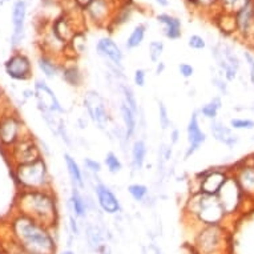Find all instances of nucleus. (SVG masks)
Masks as SVG:
<instances>
[{"label": "nucleus", "mask_w": 254, "mask_h": 254, "mask_svg": "<svg viewBox=\"0 0 254 254\" xmlns=\"http://www.w3.org/2000/svg\"><path fill=\"white\" fill-rule=\"evenodd\" d=\"M9 240L18 244L28 254H56L57 241L55 229L45 226L28 216L12 212L7 222Z\"/></svg>", "instance_id": "1"}, {"label": "nucleus", "mask_w": 254, "mask_h": 254, "mask_svg": "<svg viewBox=\"0 0 254 254\" xmlns=\"http://www.w3.org/2000/svg\"><path fill=\"white\" fill-rule=\"evenodd\" d=\"M13 211L28 216L55 230L60 222L59 200L53 189L18 190L13 200Z\"/></svg>", "instance_id": "2"}, {"label": "nucleus", "mask_w": 254, "mask_h": 254, "mask_svg": "<svg viewBox=\"0 0 254 254\" xmlns=\"http://www.w3.org/2000/svg\"><path fill=\"white\" fill-rule=\"evenodd\" d=\"M184 216L200 226L222 225L228 216L225 215L217 196H211L202 192H190L184 205Z\"/></svg>", "instance_id": "3"}, {"label": "nucleus", "mask_w": 254, "mask_h": 254, "mask_svg": "<svg viewBox=\"0 0 254 254\" xmlns=\"http://www.w3.org/2000/svg\"><path fill=\"white\" fill-rule=\"evenodd\" d=\"M11 176L18 190H43L52 188V177L45 158L11 167Z\"/></svg>", "instance_id": "4"}, {"label": "nucleus", "mask_w": 254, "mask_h": 254, "mask_svg": "<svg viewBox=\"0 0 254 254\" xmlns=\"http://www.w3.org/2000/svg\"><path fill=\"white\" fill-rule=\"evenodd\" d=\"M3 153L7 160L11 162V167L28 164V162L36 161V160L44 157L43 152L40 149L39 140L32 135L31 132L26 133L11 148L3 150Z\"/></svg>", "instance_id": "5"}, {"label": "nucleus", "mask_w": 254, "mask_h": 254, "mask_svg": "<svg viewBox=\"0 0 254 254\" xmlns=\"http://www.w3.org/2000/svg\"><path fill=\"white\" fill-rule=\"evenodd\" d=\"M225 236L222 225L200 226L193 240V248L200 254H219L226 245Z\"/></svg>", "instance_id": "6"}, {"label": "nucleus", "mask_w": 254, "mask_h": 254, "mask_svg": "<svg viewBox=\"0 0 254 254\" xmlns=\"http://www.w3.org/2000/svg\"><path fill=\"white\" fill-rule=\"evenodd\" d=\"M28 132L18 112L8 110L0 117V149H9Z\"/></svg>", "instance_id": "7"}, {"label": "nucleus", "mask_w": 254, "mask_h": 254, "mask_svg": "<svg viewBox=\"0 0 254 254\" xmlns=\"http://www.w3.org/2000/svg\"><path fill=\"white\" fill-rule=\"evenodd\" d=\"M83 103L91 121L101 131H107L112 118L106 99L95 89H89L84 93Z\"/></svg>", "instance_id": "8"}, {"label": "nucleus", "mask_w": 254, "mask_h": 254, "mask_svg": "<svg viewBox=\"0 0 254 254\" xmlns=\"http://www.w3.org/2000/svg\"><path fill=\"white\" fill-rule=\"evenodd\" d=\"M217 198H218L219 204L222 206L225 215L228 217L237 215L238 212L241 211L245 201H249L245 197V194L242 193L240 185H238L236 179L233 177L232 173L229 176L228 180L225 181L222 188L219 189L218 193H217Z\"/></svg>", "instance_id": "9"}, {"label": "nucleus", "mask_w": 254, "mask_h": 254, "mask_svg": "<svg viewBox=\"0 0 254 254\" xmlns=\"http://www.w3.org/2000/svg\"><path fill=\"white\" fill-rule=\"evenodd\" d=\"M229 176H230L229 167H216L205 169L194 176L193 180L196 182V188L193 192H202L211 196H217V193L222 188L225 181L228 180Z\"/></svg>", "instance_id": "10"}, {"label": "nucleus", "mask_w": 254, "mask_h": 254, "mask_svg": "<svg viewBox=\"0 0 254 254\" xmlns=\"http://www.w3.org/2000/svg\"><path fill=\"white\" fill-rule=\"evenodd\" d=\"M212 56L215 57L217 67L219 68V72L223 76L226 81H233L236 80L238 71L241 68V62L233 51L232 47L229 45H216L212 48Z\"/></svg>", "instance_id": "11"}, {"label": "nucleus", "mask_w": 254, "mask_h": 254, "mask_svg": "<svg viewBox=\"0 0 254 254\" xmlns=\"http://www.w3.org/2000/svg\"><path fill=\"white\" fill-rule=\"evenodd\" d=\"M230 173L237 180L242 193L249 201H254V165L252 164V158L246 156L232 167H229Z\"/></svg>", "instance_id": "12"}, {"label": "nucleus", "mask_w": 254, "mask_h": 254, "mask_svg": "<svg viewBox=\"0 0 254 254\" xmlns=\"http://www.w3.org/2000/svg\"><path fill=\"white\" fill-rule=\"evenodd\" d=\"M34 97L37 103V109L39 110H49V112L57 114L66 113V108L62 106V103L57 99L55 91L49 87L47 81L40 79L35 80Z\"/></svg>", "instance_id": "13"}, {"label": "nucleus", "mask_w": 254, "mask_h": 254, "mask_svg": "<svg viewBox=\"0 0 254 254\" xmlns=\"http://www.w3.org/2000/svg\"><path fill=\"white\" fill-rule=\"evenodd\" d=\"M4 71L15 81H30L34 76V67L30 57L23 52H15L5 60Z\"/></svg>", "instance_id": "14"}, {"label": "nucleus", "mask_w": 254, "mask_h": 254, "mask_svg": "<svg viewBox=\"0 0 254 254\" xmlns=\"http://www.w3.org/2000/svg\"><path fill=\"white\" fill-rule=\"evenodd\" d=\"M93 193H95V197H96L97 206L100 208V211L103 213L114 216L123 211V206H121V202H120L117 196L103 181L97 180L93 184Z\"/></svg>", "instance_id": "15"}, {"label": "nucleus", "mask_w": 254, "mask_h": 254, "mask_svg": "<svg viewBox=\"0 0 254 254\" xmlns=\"http://www.w3.org/2000/svg\"><path fill=\"white\" fill-rule=\"evenodd\" d=\"M186 140H188V148L185 150L184 160H188L200 150L202 145L206 141V133L202 131L201 124H200V114L197 110H194L189 118L188 125H186Z\"/></svg>", "instance_id": "16"}, {"label": "nucleus", "mask_w": 254, "mask_h": 254, "mask_svg": "<svg viewBox=\"0 0 254 254\" xmlns=\"http://www.w3.org/2000/svg\"><path fill=\"white\" fill-rule=\"evenodd\" d=\"M97 55L103 59L108 60L110 64V68L113 71H123L124 70V52L123 49L118 47L113 39L108 36L101 37L96 44Z\"/></svg>", "instance_id": "17"}, {"label": "nucleus", "mask_w": 254, "mask_h": 254, "mask_svg": "<svg viewBox=\"0 0 254 254\" xmlns=\"http://www.w3.org/2000/svg\"><path fill=\"white\" fill-rule=\"evenodd\" d=\"M209 129H211L212 137L216 141H218L219 144L225 145V146H228L230 149L234 148L238 144V141H240V136L237 135L236 132L233 131L229 125H226L222 121H219V120L211 121Z\"/></svg>", "instance_id": "18"}, {"label": "nucleus", "mask_w": 254, "mask_h": 254, "mask_svg": "<svg viewBox=\"0 0 254 254\" xmlns=\"http://www.w3.org/2000/svg\"><path fill=\"white\" fill-rule=\"evenodd\" d=\"M26 16H27V5L26 1L18 0L12 8V26L13 34L11 37V44L13 48H16L24 35V26H26Z\"/></svg>", "instance_id": "19"}, {"label": "nucleus", "mask_w": 254, "mask_h": 254, "mask_svg": "<svg viewBox=\"0 0 254 254\" xmlns=\"http://www.w3.org/2000/svg\"><path fill=\"white\" fill-rule=\"evenodd\" d=\"M68 208L70 213L73 215L77 219L87 218L88 212H89V204L87 201V197H84L81 190L77 188H72L68 200Z\"/></svg>", "instance_id": "20"}, {"label": "nucleus", "mask_w": 254, "mask_h": 254, "mask_svg": "<svg viewBox=\"0 0 254 254\" xmlns=\"http://www.w3.org/2000/svg\"><path fill=\"white\" fill-rule=\"evenodd\" d=\"M157 22L162 26V35L169 40H177L181 37V20L169 13L157 15Z\"/></svg>", "instance_id": "21"}, {"label": "nucleus", "mask_w": 254, "mask_h": 254, "mask_svg": "<svg viewBox=\"0 0 254 254\" xmlns=\"http://www.w3.org/2000/svg\"><path fill=\"white\" fill-rule=\"evenodd\" d=\"M64 164H66L67 173L70 177L72 188L84 190L85 189V176H84V171L79 165V162L76 161L70 153H64Z\"/></svg>", "instance_id": "22"}, {"label": "nucleus", "mask_w": 254, "mask_h": 254, "mask_svg": "<svg viewBox=\"0 0 254 254\" xmlns=\"http://www.w3.org/2000/svg\"><path fill=\"white\" fill-rule=\"evenodd\" d=\"M37 67H39L40 72L44 74V77L48 80L56 79L57 76H60L62 72V63H59L49 53H41L37 57Z\"/></svg>", "instance_id": "23"}, {"label": "nucleus", "mask_w": 254, "mask_h": 254, "mask_svg": "<svg viewBox=\"0 0 254 254\" xmlns=\"http://www.w3.org/2000/svg\"><path fill=\"white\" fill-rule=\"evenodd\" d=\"M60 76L72 88H81L84 85V73L76 62L63 63Z\"/></svg>", "instance_id": "24"}, {"label": "nucleus", "mask_w": 254, "mask_h": 254, "mask_svg": "<svg viewBox=\"0 0 254 254\" xmlns=\"http://www.w3.org/2000/svg\"><path fill=\"white\" fill-rule=\"evenodd\" d=\"M52 32L53 35L56 36L62 43L68 44L71 41V39L79 31L74 30L72 23H71V19L68 16H66V15H63V16H60V18L55 20L52 26Z\"/></svg>", "instance_id": "25"}, {"label": "nucleus", "mask_w": 254, "mask_h": 254, "mask_svg": "<svg viewBox=\"0 0 254 254\" xmlns=\"http://www.w3.org/2000/svg\"><path fill=\"white\" fill-rule=\"evenodd\" d=\"M85 11H87L89 19L96 24L107 22V19L109 18L110 15V7L107 0H92L91 4L85 8Z\"/></svg>", "instance_id": "26"}, {"label": "nucleus", "mask_w": 254, "mask_h": 254, "mask_svg": "<svg viewBox=\"0 0 254 254\" xmlns=\"http://www.w3.org/2000/svg\"><path fill=\"white\" fill-rule=\"evenodd\" d=\"M148 154V145L144 139H136L131 146V164L133 171H141L145 165Z\"/></svg>", "instance_id": "27"}, {"label": "nucleus", "mask_w": 254, "mask_h": 254, "mask_svg": "<svg viewBox=\"0 0 254 254\" xmlns=\"http://www.w3.org/2000/svg\"><path fill=\"white\" fill-rule=\"evenodd\" d=\"M120 114H121V120L124 124V132H125V137H127L128 143L133 139L137 132V114L129 108V107L121 101L120 104Z\"/></svg>", "instance_id": "28"}, {"label": "nucleus", "mask_w": 254, "mask_h": 254, "mask_svg": "<svg viewBox=\"0 0 254 254\" xmlns=\"http://www.w3.org/2000/svg\"><path fill=\"white\" fill-rule=\"evenodd\" d=\"M85 240H87L88 248L92 252H97L101 245L107 244L106 233L96 223L87 225V228H85Z\"/></svg>", "instance_id": "29"}, {"label": "nucleus", "mask_w": 254, "mask_h": 254, "mask_svg": "<svg viewBox=\"0 0 254 254\" xmlns=\"http://www.w3.org/2000/svg\"><path fill=\"white\" fill-rule=\"evenodd\" d=\"M221 108H222V100H221V97L215 96L213 99L208 101L206 104H204L197 112L200 116H202L206 120L213 121V120H217V116H218V112L221 110Z\"/></svg>", "instance_id": "30"}, {"label": "nucleus", "mask_w": 254, "mask_h": 254, "mask_svg": "<svg viewBox=\"0 0 254 254\" xmlns=\"http://www.w3.org/2000/svg\"><path fill=\"white\" fill-rule=\"evenodd\" d=\"M217 27L219 28V31L225 34V35H233L237 32V24L234 13L232 12H222L219 13V16L217 18Z\"/></svg>", "instance_id": "31"}, {"label": "nucleus", "mask_w": 254, "mask_h": 254, "mask_svg": "<svg viewBox=\"0 0 254 254\" xmlns=\"http://www.w3.org/2000/svg\"><path fill=\"white\" fill-rule=\"evenodd\" d=\"M128 193L132 200L139 204H145V201L150 197L148 186L145 184H140V182H133V184L128 185Z\"/></svg>", "instance_id": "32"}, {"label": "nucleus", "mask_w": 254, "mask_h": 254, "mask_svg": "<svg viewBox=\"0 0 254 254\" xmlns=\"http://www.w3.org/2000/svg\"><path fill=\"white\" fill-rule=\"evenodd\" d=\"M145 34H146V26L145 24H139L133 28L131 35L128 36L127 41H125V47L127 49H135L140 47L145 39Z\"/></svg>", "instance_id": "33"}, {"label": "nucleus", "mask_w": 254, "mask_h": 254, "mask_svg": "<svg viewBox=\"0 0 254 254\" xmlns=\"http://www.w3.org/2000/svg\"><path fill=\"white\" fill-rule=\"evenodd\" d=\"M121 93H123L124 103L139 116V114H140L139 101H137V97L136 95H135V91L132 89V87H129L128 84H123V85H121Z\"/></svg>", "instance_id": "34"}, {"label": "nucleus", "mask_w": 254, "mask_h": 254, "mask_svg": "<svg viewBox=\"0 0 254 254\" xmlns=\"http://www.w3.org/2000/svg\"><path fill=\"white\" fill-rule=\"evenodd\" d=\"M104 164H106L107 171L109 172L110 175H117V173L123 171V162L114 152H108L106 154Z\"/></svg>", "instance_id": "35"}, {"label": "nucleus", "mask_w": 254, "mask_h": 254, "mask_svg": "<svg viewBox=\"0 0 254 254\" xmlns=\"http://www.w3.org/2000/svg\"><path fill=\"white\" fill-rule=\"evenodd\" d=\"M164 48H165V45H164V43L160 41V40H153V41H150V43H149V59H150V62L154 63V64H157L158 62H161Z\"/></svg>", "instance_id": "36"}, {"label": "nucleus", "mask_w": 254, "mask_h": 254, "mask_svg": "<svg viewBox=\"0 0 254 254\" xmlns=\"http://www.w3.org/2000/svg\"><path fill=\"white\" fill-rule=\"evenodd\" d=\"M229 127L232 128L233 131H253L254 120H252V118H244V117L230 118V121H229Z\"/></svg>", "instance_id": "37"}, {"label": "nucleus", "mask_w": 254, "mask_h": 254, "mask_svg": "<svg viewBox=\"0 0 254 254\" xmlns=\"http://www.w3.org/2000/svg\"><path fill=\"white\" fill-rule=\"evenodd\" d=\"M158 123H160V128L162 131H168L172 125L171 116H169V110H168L167 106L162 103V101H158Z\"/></svg>", "instance_id": "38"}, {"label": "nucleus", "mask_w": 254, "mask_h": 254, "mask_svg": "<svg viewBox=\"0 0 254 254\" xmlns=\"http://www.w3.org/2000/svg\"><path fill=\"white\" fill-rule=\"evenodd\" d=\"M83 165L85 172L92 176L100 175L101 171H103V165H101L100 162L97 161V160H95V158L85 157L83 160Z\"/></svg>", "instance_id": "39"}, {"label": "nucleus", "mask_w": 254, "mask_h": 254, "mask_svg": "<svg viewBox=\"0 0 254 254\" xmlns=\"http://www.w3.org/2000/svg\"><path fill=\"white\" fill-rule=\"evenodd\" d=\"M246 0H219V4L222 5V11L234 13L245 4Z\"/></svg>", "instance_id": "40"}, {"label": "nucleus", "mask_w": 254, "mask_h": 254, "mask_svg": "<svg viewBox=\"0 0 254 254\" xmlns=\"http://www.w3.org/2000/svg\"><path fill=\"white\" fill-rule=\"evenodd\" d=\"M188 45L189 48L194 49V51H201L206 47V41L205 39L200 35H192L188 40Z\"/></svg>", "instance_id": "41"}, {"label": "nucleus", "mask_w": 254, "mask_h": 254, "mask_svg": "<svg viewBox=\"0 0 254 254\" xmlns=\"http://www.w3.org/2000/svg\"><path fill=\"white\" fill-rule=\"evenodd\" d=\"M212 83H213V85H215L216 88H217V91H218L221 95H228V81L223 79L222 74H217V76H215L213 79H212Z\"/></svg>", "instance_id": "42"}, {"label": "nucleus", "mask_w": 254, "mask_h": 254, "mask_svg": "<svg viewBox=\"0 0 254 254\" xmlns=\"http://www.w3.org/2000/svg\"><path fill=\"white\" fill-rule=\"evenodd\" d=\"M133 83H135L136 87L144 88L145 84H146V71L143 70V68H139V70L135 71V73H133Z\"/></svg>", "instance_id": "43"}, {"label": "nucleus", "mask_w": 254, "mask_h": 254, "mask_svg": "<svg viewBox=\"0 0 254 254\" xmlns=\"http://www.w3.org/2000/svg\"><path fill=\"white\" fill-rule=\"evenodd\" d=\"M179 72L184 79H190L194 74V67L189 63H181V64H179Z\"/></svg>", "instance_id": "44"}, {"label": "nucleus", "mask_w": 254, "mask_h": 254, "mask_svg": "<svg viewBox=\"0 0 254 254\" xmlns=\"http://www.w3.org/2000/svg\"><path fill=\"white\" fill-rule=\"evenodd\" d=\"M68 228H70V232L71 234L73 237H77L80 234V228H79V219L76 218L73 215L68 216Z\"/></svg>", "instance_id": "45"}, {"label": "nucleus", "mask_w": 254, "mask_h": 254, "mask_svg": "<svg viewBox=\"0 0 254 254\" xmlns=\"http://www.w3.org/2000/svg\"><path fill=\"white\" fill-rule=\"evenodd\" d=\"M244 57H245L246 64L249 67L250 83L254 85V55L252 52H244Z\"/></svg>", "instance_id": "46"}, {"label": "nucleus", "mask_w": 254, "mask_h": 254, "mask_svg": "<svg viewBox=\"0 0 254 254\" xmlns=\"http://www.w3.org/2000/svg\"><path fill=\"white\" fill-rule=\"evenodd\" d=\"M181 132L179 128H173L171 131V145H176L180 141Z\"/></svg>", "instance_id": "47"}, {"label": "nucleus", "mask_w": 254, "mask_h": 254, "mask_svg": "<svg viewBox=\"0 0 254 254\" xmlns=\"http://www.w3.org/2000/svg\"><path fill=\"white\" fill-rule=\"evenodd\" d=\"M165 70H167V66H165V63L158 62L157 64H156V70H154V73L157 74V76H160V74H162L164 72H165Z\"/></svg>", "instance_id": "48"}, {"label": "nucleus", "mask_w": 254, "mask_h": 254, "mask_svg": "<svg viewBox=\"0 0 254 254\" xmlns=\"http://www.w3.org/2000/svg\"><path fill=\"white\" fill-rule=\"evenodd\" d=\"M73 1L76 3L77 7H80L81 9H85L88 5L91 4V1H92V0H73Z\"/></svg>", "instance_id": "49"}, {"label": "nucleus", "mask_w": 254, "mask_h": 254, "mask_svg": "<svg viewBox=\"0 0 254 254\" xmlns=\"http://www.w3.org/2000/svg\"><path fill=\"white\" fill-rule=\"evenodd\" d=\"M97 253L99 254H112V252H110V246L108 245V244L101 245L100 248H99V250H97Z\"/></svg>", "instance_id": "50"}, {"label": "nucleus", "mask_w": 254, "mask_h": 254, "mask_svg": "<svg viewBox=\"0 0 254 254\" xmlns=\"http://www.w3.org/2000/svg\"><path fill=\"white\" fill-rule=\"evenodd\" d=\"M157 1L158 5H161V7H168L169 5V0H156Z\"/></svg>", "instance_id": "51"}, {"label": "nucleus", "mask_w": 254, "mask_h": 254, "mask_svg": "<svg viewBox=\"0 0 254 254\" xmlns=\"http://www.w3.org/2000/svg\"><path fill=\"white\" fill-rule=\"evenodd\" d=\"M4 252V242H3V236H0V254Z\"/></svg>", "instance_id": "52"}, {"label": "nucleus", "mask_w": 254, "mask_h": 254, "mask_svg": "<svg viewBox=\"0 0 254 254\" xmlns=\"http://www.w3.org/2000/svg\"><path fill=\"white\" fill-rule=\"evenodd\" d=\"M59 254H76L72 249H66V250H63V252H60Z\"/></svg>", "instance_id": "53"}, {"label": "nucleus", "mask_w": 254, "mask_h": 254, "mask_svg": "<svg viewBox=\"0 0 254 254\" xmlns=\"http://www.w3.org/2000/svg\"><path fill=\"white\" fill-rule=\"evenodd\" d=\"M4 99H5L4 92H3V89H1V87H0V103H1V101L4 100Z\"/></svg>", "instance_id": "54"}, {"label": "nucleus", "mask_w": 254, "mask_h": 254, "mask_svg": "<svg viewBox=\"0 0 254 254\" xmlns=\"http://www.w3.org/2000/svg\"><path fill=\"white\" fill-rule=\"evenodd\" d=\"M250 158H252V164H253V165H254V153L250 154Z\"/></svg>", "instance_id": "55"}, {"label": "nucleus", "mask_w": 254, "mask_h": 254, "mask_svg": "<svg viewBox=\"0 0 254 254\" xmlns=\"http://www.w3.org/2000/svg\"><path fill=\"white\" fill-rule=\"evenodd\" d=\"M250 109H252L254 112V104H253V106H252V108H250Z\"/></svg>", "instance_id": "56"}, {"label": "nucleus", "mask_w": 254, "mask_h": 254, "mask_svg": "<svg viewBox=\"0 0 254 254\" xmlns=\"http://www.w3.org/2000/svg\"><path fill=\"white\" fill-rule=\"evenodd\" d=\"M3 254H8V253H7V252H5V249H4V252H3Z\"/></svg>", "instance_id": "57"}, {"label": "nucleus", "mask_w": 254, "mask_h": 254, "mask_svg": "<svg viewBox=\"0 0 254 254\" xmlns=\"http://www.w3.org/2000/svg\"><path fill=\"white\" fill-rule=\"evenodd\" d=\"M253 3H254V0H253Z\"/></svg>", "instance_id": "58"}]
</instances>
